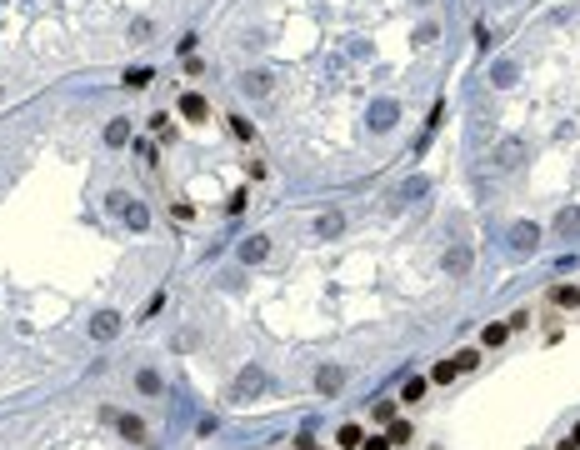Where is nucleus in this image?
I'll list each match as a JSON object with an SVG mask.
<instances>
[{
    "instance_id": "obj_1",
    "label": "nucleus",
    "mask_w": 580,
    "mask_h": 450,
    "mask_svg": "<svg viewBox=\"0 0 580 450\" xmlns=\"http://www.w3.org/2000/svg\"><path fill=\"white\" fill-rule=\"evenodd\" d=\"M490 160H495V171H520V165L531 160V140H520V135H505L495 150H490Z\"/></svg>"
},
{
    "instance_id": "obj_2",
    "label": "nucleus",
    "mask_w": 580,
    "mask_h": 450,
    "mask_svg": "<svg viewBox=\"0 0 580 450\" xmlns=\"http://www.w3.org/2000/svg\"><path fill=\"white\" fill-rule=\"evenodd\" d=\"M260 390H265V370H260V365H246L236 380H230V401H241V406H246L250 396H260Z\"/></svg>"
},
{
    "instance_id": "obj_3",
    "label": "nucleus",
    "mask_w": 580,
    "mask_h": 450,
    "mask_svg": "<svg viewBox=\"0 0 580 450\" xmlns=\"http://www.w3.org/2000/svg\"><path fill=\"white\" fill-rule=\"evenodd\" d=\"M365 121H370V130H375V135H385V130H395V121H400V105H395L390 95H380V100H370Z\"/></svg>"
},
{
    "instance_id": "obj_4",
    "label": "nucleus",
    "mask_w": 580,
    "mask_h": 450,
    "mask_svg": "<svg viewBox=\"0 0 580 450\" xmlns=\"http://www.w3.org/2000/svg\"><path fill=\"white\" fill-rule=\"evenodd\" d=\"M471 265H476L471 241H455V245L445 250V275H450V280H466V275H471Z\"/></svg>"
},
{
    "instance_id": "obj_5",
    "label": "nucleus",
    "mask_w": 580,
    "mask_h": 450,
    "mask_svg": "<svg viewBox=\"0 0 580 450\" xmlns=\"http://www.w3.org/2000/svg\"><path fill=\"white\" fill-rule=\"evenodd\" d=\"M510 250H515V255H536V250H540V225L515 220V225H510Z\"/></svg>"
},
{
    "instance_id": "obj_6",
    "label": "nucleus",
    "mask_w": 580,
    "mask_h": 450,
    "mask_svg": "<svg viewBox=\"0 0 580 450\" xmlns=\"http://www.w3.org/2000/svg\"><path fill=\"white\" fill-rule=\"evenodd\" d=\"M241 90H246L250 100H265V95L275 90V75H270V71H246V75H241Z\"/></svg>"
},
{
    "instance_id": "obj_7",
    "label": "nucleus",
    "mask_w": 580,
    "mask_h": 450,
    "mask_svg": "<svg viewBox=\"0 0 580 450\" xmlns=\"http://www.w3.org/2000/svg\"><path fill=\"white\" fill-rule=\"evenodd\" d=\"M121 335V315L115 310H100L95 320H90V341H115Z\"/></svg>"
},
{
    "instance_id": "obj_8",
    "label": "nucleus",
    "mask_w": 580,
    "mask_h": 450,
    "mask_svg": "<svg viewBox=\"0 0 580 450\" xmlns=\"http://www.w3.org/2000/svg\"><path fill=\"white\" fill-rule=\"evenodd\" d=\"M340 385H345V370L340 365H320L315 370V390H320V396H340Z\"/></svg>"
},
{
    "instance_id": "obj_9",
    "label": "nucleus",
    "mask_w": 580,
    "mask_h": 450,
    "mask_svg": "<svg viewBox=\"0 0 580 450\" xmlns=\"http://www.w3.org/2000/svg\"><path fill=\"white\" fill-rule=\"evenodd\" d=\"M515 80H520V66H515V61H495V66H490V85H495V90H510Z\"/></svg>"
},
{
    "instance_id": "obj_10",
    "label": "nucleus",
    "mask_w": 580,
    "mask_h": 450,
    "mask_svg": "<svg viewBox=\"0 0 580 450\" xmlns=\"http://www.w3.org/2000/svg\"><path fill=\"white\" fill-rule=\"evenodd\" d=\"M181 116H186V121H205V116H210V105H205V95L186 90V95H181Z\"/></svg>"
},
{
    "instance_id": "obj_11",
    "label": "nucleus",
    "mask_w": 580,
    "mask_h": 450,
    "mask_svg": "<svg viewBox=\"0 0 580 450\" xmlns=\"http://www.w3.org/2000/svg\"><path fill=\"white\" fill-rule=\"evenodd\" d=\"M265 255H270V241H265V236L241 241V260H246V265H255V260H265Z\"/></svg>"
},
{
    "instance_id": "obj_12",
    "label": "nucleus",
    "mask_w": 580,
    "mask_h": 450,
    "mask_svg": "<svg viewBox=\"0 0 580 450\" xmlns=\"http://www.w3.org/2000/svg\"><path fill=\"white\" fill-rule=\"evenodd\" d=\"M105 145H110V150L131 145V121H110V126H105Z\"/></svg>"
},
{
    "instance_id": "obj_13",
    "label": "nucleus",
    "mask_w": 580,
    "mask_h": 450,
    "mask_svg": "<svg viewBox=\"0 0 580 450\" xmlns=\"http://www.w3.org/2000/svg\"><path fill=\"white\" fill-rule=\"evenodd\" d=\"M121 220H126V225H131V231H145V225H150V210H145V205H140V200H131V205H126V210H121Z\"/></svg>"
},
{
    "instance_id": "obj_14",
    "label": "nucleus",
    "mask_w": 580,
    "mask_h": 450,
    "mask_svg": "<svg viewBox=\"0 0 580 450\" xmlns=\"http://www.w3.org/2000/svg\"><path fill=\"white\" fill-rule=\"evenodd\" d=\"M555 231H560L565 241H570V236H580V210H560V215H555Z\"/></svg>"
},
{
    "instance_id": "obj_15",
    "label": "nucleus",
    "mask_w": 580,
    "mask_h": 450,
    "mask_svg": "<svg viewBox=\"0 0 580 450\" xmlns=\"http://www.w3.org/2000/svg\"><path fill=\"white\" fill-rule=\"evenodd\" d=\"M425 190H430V181H425V176H411V181L400 186V200H421Z\"/></svg>"
},
{
    "instance_id": "obj_16",
    "label": "nucleus",
    "mask_w": 580,
    "mask_h": 450,
    "mask_svg": "<svg viewBox=\"0 0 580 450\" xmlns=\"http://www.w3.org/2000/svg\"><path fill=\"white\" fill-rule=\"evenodd\" d=\"M121 435L126 440H145V420L140 415H121Z\"/></svg>"
},
{
    "instance_id": "obj_17",
    "label": "nucleus",
    "mask_w": 580,
    "mask_h": 450,
    "mask_svg": "<svg viewBox=\"0 0 580 450\" xmlns=\"http://www.w3.org/2000/svg\"><path fill=\"white\" fill-rule=\"evenodd\" d=\"M505 335H510V325H485V330H481V346L495 351V346H505Z\"/></svg>"
},
{
    "instance_id": "obj_18",
    "label": "nucleus",
    "mask_w": 580,
    "mask_h": 450,
    "mask_svg": "<svg viewBox=\"0 0 580 450\" xmlns=\"http://www.w3.org/2000/svg\"><path fill=\"white\" fill-rule=\"evenodd\" d=\"M361 440H365V430H361V425H340V435H335V445H345V450H356Z\"/></svg>"
},
{
    "instance_id": "obj_19",
    "label": "nucleus",
    "mask_w": 580,
    "mask_h": 450,
    "mask_svg": "<svg viewBox=\"0 0 580 450\" xmlns=\"http://www.w3.org/2000/svg\"><path fill=\"white\" fill-rule=\"evenodd\" d=\"M550 300L570 310V305H580V291H575V286H555V291H550Z\"/></svg>"
},
{
    "instance_id": "obj_20",
    "label": "nucleus",
    "mask_w": 580,
    "mask_h": 450,
    "mask_svg": "<svg viewBox=\"0 0 580 450\" xmlns=\"http://www.w3.org/2000/svg\"><path fill=\"white\" fill-rule=\"evenodd\" d=\"M135 385H140V390H145V396H160V390H165V385H160V375H155V370H140V375H135Z\"/></svg>"
},
{
    "instance_id": "obj_21",
    "label": "nucleus",
    "mask_w": 580,
    "mask_h": 450,
    "mask_svg": "<svg viewBox=\"0 0 580 450\" xmlns=\"http://www.w3.org/2000/svg\"><path fill=\"white\" fill-rule=\"evenodd\" d=\"M315 231L330 241V236H340V231H345V220H340V215H320V225H315Z\"/></svg>"
},
{
    "instance_id": "obj_22",
    "label": "nucleus",
    "mask_w": 580,
    "mask_h": 450,
    "mask_svg": "<svg viewBox=\"0 0 580 450\" xmlns=\"http://www.w3.org/2000/svg\"><path fill=\"white\" fill-rule=\"evenodd\" d=\"M421 396H425V380L411 375V380H405V390H400V401H421Z\"/></svg>"
},
{
    "instance_id": "obj_23",
    "label": "nucleus",
    "mask_w": 580,
    "mask_h": 450,
    "mask_svg": "<svg viewBox=\"0 0 580 450\" xmlns=\"http://www.w3.org/2000/svg\"><path fill=\"white\" fill-rule=\"evenodd\" d=\"M455 375H460V365H455V360H440V365L430 370V380H440V385H445V380H455Z\"/></svg>"
},
{
    "instance_id": "obj_24",
    "label": "nucleus",
    "mask_w": 580,
    "mask_h": 450,
    "mask_svg": "<svg viewBox=\"0 0 580 450\" xmlns=\"http://www.w3.org/2000/svg\"><path fill=\"white\" fill-rule=\"evenodd\" d=\"M411 440V420H390V445H405Z\"/></svg>"
},
{
    "instance_id": "obj_25",
    "label": "nucleus",
    "mask_w": 580,
    "mask_h": 450,
    "mask_svg": "<svg viewBox=\"0 0 580 450\" xmlns=\"http://www.w3.org/2000/svg\"><path fill=\"white\" fill-rule=\"evenodd\" d=\"M435 35H440V30L425 20V25H416V35H411V40H416V45H435Z\"/></svg>"
},
{
    "instance_id": "obj_26",
    "label": "nucleus",
    "mask_w": 580,
    "mask_h": 450,
    "mask_svg": "<svg viewBox=\"0 0 580 450\" xmlns=\"http://www.w3.org/2000/svg\"><path fill=\"white\" fill-rule=\"evenodd\" d=\"M150 80H155V75H150V71H145V66H140V71H131V75H126V85H131V90H145V85H150Z\"/></svg>"
},
{
    "instance_id": "obj_27",
    "label": "nucleus",
    "mask_w": 580,
    "mask_h": 450,
    "mask_svg": "<svg viewBox=\"0 0 580 450\" xmlns=\"http://www.w3.org/2000/svg\"><path fill=\"white\" fill-rule=\"evenodd\" d=\"M230 130H236L241 140H255V126H250V121H241V116H230Z\"/></svg>"
},
{
    "instance_id": "obj_28",
    "label": "nucleus",
    "mask_w": 580,
    "mask_h": 450,
    "mask_svg": "<svg viewBox=\"0 0 580 450\" xmlns=\"http://www.w3.org/2000/svg\"><path fill=\"white\" fill-rule=\"evenodd\" d=\"M105 205H110V215H121V210L131 205V195H126V190H115V195H105Z\"/></svg>"
},
{
    "instance_id": "obj_29",
    "label": "nucleus",
    "mask_w": 580,
    "mask_h": 450,
    "mask_svg": "<svg viewBox=\"0 0 580 450\" xmlns=\"http://www.w3.org/2000/svg\"><path fill=\"white\" fill-rule=\"evenodd\" d=\"M375 420H385V425H390V420H395V401H380V406H375Z\"/></svg>"
},
{
    "instance_id": "obj_30",
    "label": "nucleus",
    "mask_w": 580,
    "mask_h": 450,
    "mask_svg": "<svg viewBox=\"0 0 580 450\" xmlns=\"http://www.w3.org/2000/svg\"><path fill=\"white\" fill-rule=\"evenodd\" d=\"M361 450H390V435L380 440V435H370V440H361Z\"/></svg>"
},
{
    "instance_id": "obj_31",
    "label": "nucleus",
    "mask_w": 580,
    "mask_h": 450,
    "mask_svg": "<svg viewBox=\"0 0 580 450\" xmlns=\"http://www.w3.org/2000/svg\"><path fill=\"white\" fill-rule=\"evenodd\" d=\"M555 450H580V445H575V440H560V445H555Z\"/></svg>"
},
{
    "instance_id": "obj_32",
    "label": "nucleus",
    "mask_w": 580,
    "mask_h": 450,
    "mask_svg": "<svg viewBox=\"0 0 580 450\" xmlns=\"http://www.w3.org/2000/svg\"><path fill=\"white\" fill-rule=\"evenodd\" d=\"M570 440H575V445H580V425H575V435H570Z\"/></svg>"
},
{
    "instance_id": "obj_33",
    "label": "nucleus",
    "mask_w": 580,
    "mask_h": 450,
    "mask_svg": "<svg viewBox=\"0 0 580 450\" xmlns=\"http://www.w3.org/2000/svg\"><path fill=\"white\" fill-rule=\"evenodd\" d=\"M411 6H430V0H411Z\"/></svg>"
},
{
    "instance_id": "obj_34",
    "label": "nucleus",
    "mask_w": 580,
    "mask_h": 450,
    "mask_svg": "<svg viewBox=\"0 0 580 450\" xmlns=\"http://www.w3.org/2000/svg\"><path fill=\"white\" fill-rule=\"evenodd\" d=\"M0 100H6V85H0Z\"/></svg>"
},
{
    "instance_id": "obj_35",
    "label": "nucleus",
    "mask_w": 580,
    "mask_h": 450,
    "mask_svg": "<svg viewBox=\"0 0 580 450\" xmlns=\"http://www.w3.org/2000/svg\"><path fill=\"white\" fill-rule=\"evenodd\" d=\"M315 450H320V445H315Z\"/></svg>"
}]
</instances>
